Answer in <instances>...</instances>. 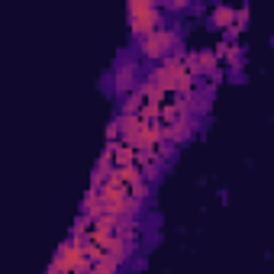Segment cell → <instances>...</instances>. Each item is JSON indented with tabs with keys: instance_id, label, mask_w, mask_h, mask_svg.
Listing matches in <instances>:
<instances>
[{
	"instance_id": "cell-2",
	"label": "cell",
	"mask_w": 274,
	"mask_h": 274,
	"mask_svg": "<svg viewBox=\"0 0 274 274\" xmlns=\"http://www.w3.org/2000/svg\"><path fill=\"white\" fill-rule=\"evenodd\" d=\"M136 52H139L142 62H152V65H158L168 55L181 52V29H177V23H168V26H161L158 32H152L142 42H136Z\"/></svg>"
},
{
	"instance_id": "cell-14",
	"label": "cell",
	"mask_w": 274,
	"mask_h": 274,
	"mask_svg": "<svg viewBox=\"0 0 274 274\" xmlns=\"http://www.w3.org/2000/svg\"><path fill=\"white\" fill-rule=\"evenodd\" d=\"M248 16H252V10H248V7H235V26H239V29L248 26Z\"/></svg>"
},
{
	"instance_id": "cell-9",
	"label": "cell",
	"mask_w": 274,
	"mask_h": 274,
	"mask_svg": "<svg viewBox=\"0 0 274 274\" xmlns=\"http://www.w3.org/2000/svg\"><path fill=\"white\" fill-rule=\"evenodd\" d=\"M120 271H123V265L116 258H110V255L97 258V261H94V268H90V274H120Z\"/></svg>"
},
{
	"instance_id": "cell-7",
	"label": "cell",
	"mask_w": 274,
	"mask_h": 274,
	"mask_svg": "<svg viewBox=\"0 0 274 274\" xmlns=\"http://www.w3.org/2000/svg\"><path fill=\"white\" fill-rule=\"evenodd\" d=\"M235 26V7H226V4H216L210 7V29L216 32H226Z\"/></svg>"
},
{
	"instance_id": "cell-13",
	"label": "cell",
	"mask_w": 274,
	"mask_h": 274,
	"mask_svg": "<svg viewBox=\"0 0 274 274\" xmlns=\"http://www.w3.org/2000/svg\"><path fill=\"white\" fill-rule=\"evenodd\" d=\"M155 155H158V158H161L165 165H171V161H174V155H177V149L171 145V142H161V145L155 149Z\"/></svg>"
},
{
	"instance_id": "cell-5",
	"label": "cell",
	"mask_w": 274,
	"mask_h": 274,
	"mask_svg": "<svg viewBox=\"0 0 274 274\" xmlns=\"http://www.w3.org/2000/svg\"><path fill=\"white\" fill-rule=\"evenodd\" d=\"M161 133H165V142H171L174 149H181V145H187V142L200 133V120H197V116H190V120H181V123L165 126Z\"/></svg>"
},
{
	"instance_id": "cell-12",
	"label": "cell",
	"mask_w": 274,
	"mask_h": 274,
	"mask_svg": "<svg viewBox=\"0 0 274 274\" xmlns=\"http://www.w3.org/2000/svg\"><path fill=\"white\" fill-rule=\"evenodd\" d=\"M190 7H194L190 0H165V4H161V10H165V13H187Z\"/></svg>"
},
{
	"instance_id": "cell-1",
	"label": "cell",
	"mask_w": 274,
	"mask_h": 274,
	"mask_svg": "<svg viewBox=\"0 0 274 274\" xmlns=\"http://www.w3.org/2000/svg\"><path fill=\"white\" fill-rule=\"evenodd\" d=\"M126 20H129V35L136 42H142L152 32H158L161 26H168V16H165L161 4H152V0H129Z\"/></svg>"
},
{
	"instance_id": "cell-6",
	"label": "cell",
	"mask_w": 274,
	"mask_h": 274,
	"mask_svg": "<svg viewBox=\"0 0 274 274\" xmlns=\"http://www.w3.org/2000/svg\"><path fill=\"white\" fill-rule=\"evenodd\" d=\"M136 168L145 174V181H149V184H155V181H158V177L165 174V168H168V165H165L158 155H152V152H139V149H136Z\"/></svg>"
},
{
	"instance_id": "cell-10",
	"label": "cell",
	"mask_w": 274,
	"mask_h": 274,
	"mask_svg": "<svg viewBox=\"0 0 274 274\" xmlns=\"http://www.w3.org/2000/svg\"><path fill=\"white\" fill-rule=\"evenodd\" d=\"M184 68L194 78H200V49H184ZM200 81H204V78H200Z\"/></svg>"
},
{
	"instance_id": "cell-8",
	"label": "cell",
	"mask_w": 274,
	"mask_h": 274,
	"mask_svg": "<svg viewBox=\"0 0 274 274\" xmlns=\"http://www.w3.org/2000/svg\"><path fill=\"white\" fill-rule=\"evenodd\" d=\"M223 65H220V58L213 49H200V78H213V75H220Z\"/></svg>"
},
{
	"instance_id": "cell-15",
	"label": "cell",
	"mask_w": 274,
	"mask_h": 274,
	"mask_svg": "<svg viewBox=\"0 0 274 274\" xmlns=\"http://www.w3.org/2000/svg\"><path fill=\"white\" fill-rule=\"evenodd\" d=\"M271 49H274V32H271Z\"/></svg>"
},
{
	"instance_id": "cell-3",
	"label": "cell",
	"mask_w": 274,
	"mask_h": 274,
	"mask_svg": "<svg viewBox=\"0 0 274 274\" xmlns=\"http://www.w3.org/2000/svg\"><path fill=\"white\" fill-rule=\"evenodd\" d=\"M142 68H139V58H120V62H116V68L110 71V90L116 94V97H129V94H133L139 84H142Z\"/></svg>"
},
{
	"instance_id": "cell-11",
	"label": "cell",
	"mask_w": 274,
	"mask_h": 274,
	"mask_svg": "<svg viewBox=\"0 0 274 274\" xmlns=\"http://www.w3.org/2000/svg\"><path fill=\"white\" fill-rule=\"evenodd\" d=\"M116 142H123V126H120V116H113V120L106 123V145H116Z\"/></svg>"
},
{
	"instance_id": "cell-4",
	"label": "cell",
	"mask_w": 274,
	"mask_h": 274,
	"mask_svg": "<svg viewBox=\"0 0 274 274\" xmlns=\"http://www.w3.org/2000/svg\"><path fill=\"white\" fill-rule=\"evenodd\" d=\"M113 177L126 187V194L133 197V200H139V204H149V197H152V184L145 181V174H142L136 165H133V168H120V171H113Z\"/></svg>"
}]
</instances>
